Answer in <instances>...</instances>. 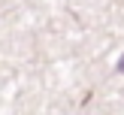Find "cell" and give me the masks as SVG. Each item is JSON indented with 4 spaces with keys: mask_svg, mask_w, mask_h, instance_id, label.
Returning <instances> with one entry per match:
<instances>
[{
    "mask_svg": "<svg viewBox=\"0 0 124 115\" xmlns=\"http://www.w3.org/2000/svg\"><path fill=\"white\" fill-rule=\"evenodd\" d=\"M118 73H124V58H121V61H118Z\"/></svg>",
    "mask_w": 124,
    "mask_h": 115,
    "instance_id": "cell-1",
    "label": "cell"
}]
</instances>
